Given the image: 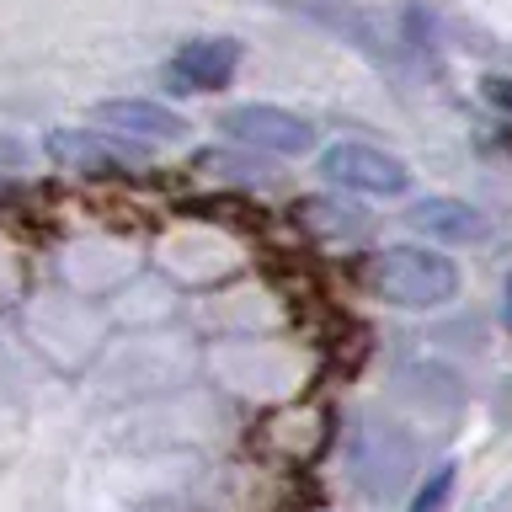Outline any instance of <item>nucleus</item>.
Segmentation results:
<instances>
[{"instance_id": "f257e3e1", "label": "nucleus", "mask_w": 512, "mask_h": 512, "mask_svg": "<svg viewBox=\"0 0 512 512\" xmlns=\"http://www.w3.org/2000/svg\"><path fill=\"white\" fill-rule=\"evenodd\" d=\"M368 283H374L379 299L400 304V310H438L459 294V267L427 246H390L374 256Z\"/></svg>"}, {"instance_id": "f03ea898", "label": "nucleus", "mask_w": 512, "mask_h": 512, "mask_svg": "<svg viewBox=\"0 0 512 512\" xmlns=\"http://www.w3.org/2000/svg\"><path fill=\"white\" fill-rule=\"evenodd\" d=\"M43 155L70 176H134L150 171V155L134 139L102 134V128H54L43 139Z\"/></svg>"}, {"instance_id": "7ed1b4c3", "label": "nucleus", "mask_w": 512, "mask_h": 512, "mask_svg": "<svg viewBox=\"0 0 512 512\" xmlns=\"http://www.w3.org/2000/svg\"><path fill=\"white\" fill-rule=\"evenodd\" d=\"M320 176L336 187H352V192H374V198H400L411 187V171L400 155H384L374 144H358V139H342L320 155Z\"/></svg>"}, {"instance_id": "20e7f679", "label": "nucleus", "mask_w": 512, "mask_h": 512, "mask_svg": "<svg viewBox=\"0 0 512 512\" xmlns=\"http://www.w3.org/2000/svg\"><path fill=\"white\" fill-rule=\"evenodd\" d=\"M224 134L251 144V150H272V155H304L315 144V128L288 107H272V102H251V107H235L224 112Z\"/></svg>"}, {"instance_id": "39448f33", "label": "nucleus", "mask_w": 512, "mask_h": 512, "mask_svg": "<svg viewBox=\"0 0 512 512\" xmlns=\"http://www.w3.org/2000/svg\"><path fill=\"white\" fill-rule=\"evenodd\" d=\"M411 470V438L395 432L390 422H363L358 438H352V475L363 480L374 496H390L400 486V475Z\"/></svg>"}, {"instance_id": "423d86ee", "label": "nucleus", "mask_w": 512, "mask_h": 512, "mask_svg": "<svg viewBox=\"0 0 512 512\" xmlns=\"http://www.w3.org/2000/svg\"><path fill=\"white\" fill-rule=\"evenodd\" d=\"M91 123L102 134H118V139H134V144H176L187 134V118L160 102H144V96H118V102H96L91 107Z\"/></svg>"}, {"instance_id": "0eeeda50", "label": "nucleus", "mask_w": 512, "mask_h": 512, "mask_svg": "<svg viewBox=\"0 0 512 512\" xmlns=\"http://www.w3.org/2000/svg\"><path fill=\"white\" fill-rule=\"evenodd\" d=\"M235 70H240L235 38H192L171 54L166 80H171V91H219V86H230Z\"/></svg>"}, {"instance_id": "6e6552de", "label": "nucleus", "mask_w": 512, "mask_h": 512, "mask_svg": "<svg viewBox=\"0 0 512 512\" xmlns=\"http://www.w3.org/2000/svg\"><path fill=\"white\" fill-rule=\"evenodd\" d=\"M411 224H416V230H427V235H443V240H470V235L486 230L475 208L459 203V198H422L411 208Z\"/></svg>"}, {"instance_id": "1a4fd4ad", "label": "nucleus", "mask_w": 512, "mask_h": 512, "mask_svg": "<svg viewBox=\"0 0 512 512\" xmlns=\"http://www.w3.org/2000/svg\"><path fill=\"white\" fill-rule=\"evenodd\" d=\"M448 496H454V464H438V470L427 475V486L416 491L411 512H443V507H448Z\"/></svg>"}, {"instance_id": "9d476101", "label": "nucleus", "mask_w": 512, "mask_h": 512, "mask_svg": "<svg viewBox=\"0 0 512 512\" xmlns=\"http://www.w3.org/2000/svg\"><path fill=\"white\" fill-rule=\"evenodd\" d=\"M27 166V144L16 134H0V176H16Z\"/></svg>"}, {"instance_id": "9b49d317", "label": "nucleus", "mask_w": 512, "mask_h": 512, "mask_svg": "<svg viewBox=\"0 0 512 512\" xmlns=\"http://www.w3.org/2000/svg\"><path fill=\"white\" fill-rule=\"evenodd\" d=\"M480 96H486L491 107L512 112V75H486V80H480Z\"/></svg>"}]
</instances>
